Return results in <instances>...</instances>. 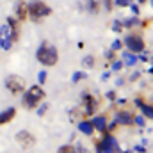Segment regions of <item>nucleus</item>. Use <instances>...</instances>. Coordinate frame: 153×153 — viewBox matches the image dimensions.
Masks as SVG:
<instances>
[{"mask_svg": "<svg viewBox=\"0 0 153 153\" xmlns=\"http://www.w3.org/2000/svg\"><path fill=\"white\" fill-rule=\"evenodd\" d=\"M45 98H46V93H45L43 85H30L22 94V107L25 111H34L41 105V102Z\"/></svg>", "mask_w": 153, "mask_h": 153, "instance_id": "nucleus-1", "label": "nucleus"}, {"mask_svg": "<svg viewBox=\"0 0 153 153\" xmlns=\"http://www.w3.org/2000/svg\"><path fill=\"white\" fill-rule=\"evenodd\" d=\"M36 59H38V62L41 66L52 68L59 62V50L53 45H50L48 41H43L39 45L38 52H36Z\"/></svg>", "mask_w": 153, "mask_h": 153, "instance_id": "nucleus-2", "label": "nucleus"}, {"mask_svg": "<svg viewBox=\"0 0 153 153\" xmlns=\"http://www.w3.org/2000/svg\"><path fill=\"white\" fill-rule=\"evenodd\" d=\"M27 13L32 22H41L43 18H48L52 14V7L43 0H30L27 2Z\"/></svg>", "mask_w": 153, "mask_h": 153, "instance_id": "nucleus-3", "label": "nucleus"}, {"mask_svg": "<svg viewBox=\"0 0 153 153\" xmlns=\"http://www.w3.org/2000/svg\"><path fill=\"white\" fill-rule=\"evenodd\" d=\"M5 87H7V91L13 96H20L27 89V82H25L23 76H20V75H9L5 78Z\"/></svg>", "mask_w": 153, "mask_h": 153, "instance_id": "nucleus-4", "label": "nucleus"}, {"mask_svg": "<svg viewBox=\"0 0 153 153\" xmlns=\"http://www.w3.org/2000/svg\"><path fill=\"white\" fill-rule=\"evenodd\" d=\"M123 46H126L130 53H143V52H144V48H146V43H144L143 36H139V34H134V32H132V34H128V36L125 38Z\"/></svg>", "mask_w": 153, "mask_h": 153, "instance_id": "nucleus-5", "label": "nucleus"}, {"mask_svg": "<svg viewBox=\"0 0 153 153\" xmlns=\"http://www.w3.org/2000/svg\"><path fill=\"white\" fill-rule=\"evenodd\" d=\"M14 139H16V143H18L23 150H30V148H34L36 143H38L36 135H34L32 132H29V130H20V132H16Z\"/></svg>", "mask_w": 153, "mask_h": 153, "instance_id": "nucleus-6", "label": "nucleus"}, {"mask_svg": "<svg viewBox=\"0 0 153 153\" xmlns=\"http://www.w3.org/2000/svg\"><path fill=\"white\" fill-rule=\"evenodd\" d=\"M82 109H84V112L87 117H91V116L96 112V109H98V100H96V96L94 94H91V93H84L82 94V105H80Z\"/></svg>", "mask_w": 153, "mask_h": 153, "instance_id": "nucleus-7", "label": "nucleus"}, {"mask_svg": "<svg viewBox=\"0 0 153 153\" xmlns=\"http://www.w3.org/2000/svg\"><path fill=\"white\" fill-rule=\"evenodd\" d=\"M5 25H7V29H9V34H11L13 43H18V41H20V36H22V23H20L14 16H7V18H5Z\"/></svg>", "mask_w": 153, "mask_h": 153, "instance_id": "nucleus-8", "label": "nucleus"}, {"mask_svg": "<svg viewBox=\"0 0 153 153\" xmlns=\"http://www.w3.org/2000/svg\"><path fill=\"white\" fill-rule=\"evenodd\" d=\"M20 23H23V22H27V18H29V13H27V2L25 0H18L16 4H14V14H13Z\"/></svg>", "mask_w": 153, "mask_h": 153, "instance_id": "nucleus-9", "label": "nucleus"}, {"mask_svg": "<svg viewBox=\"0 0 153 153\" xmlns=\"http://www.w3.org/2000/svg\"><path fill=\"white\" fill-rule=\"evenodd\" d=\"M13 45H14V43H13V39H11V34H9L7 25H2V27H0V48H2V50H11Z\"/></svg>", "mask_w": 153, "mask_h": 153, "instance_id": "nucleus-10", "label": "nucleus"}, {"mask_svg": "<svg viewBox=\"0 0 153 153\" xmlns=\"http://www.w3.org/2000/svg\"><path fill=\"white\" fill-rule=\"evenodd\" d=\"M134 117H135V116L132 114V112H128V111H119V112H117V119H116V123H117V125L130 126V125H134Z\"/></svg>", "mask_w": 153, "mask_h": 153, "instance_id": "nucleus-11", "label": "nucleus"}, {"mask_svg": "<svg viewBox=\"0 0 153 153\" xmlns=\"http://www.w3.org/2000/svg\"><path fill=\"white\" fill-rule=\"evenodd\" d=\"M14 117H16V109H14V107H7L5 111L0 112V126L9 125Z\"/></svg>", "mask_w": 153, "mask_h": 153, "instance_id": "nucleus-12", "label": "nucleus"}, {"mask_svg": "<svg viewBox=\"0 0 153 153\" xmlns=\"http://www.w3.org/2000/svg\"><path fill=\"white\" fill-rule=\"evenodd\" d=\"M91 123H93L94 130H98V132H102V134H109L105 116H96V117H93V119H91Z\"/></svg>", "mask_w": 153, "mask_h": 153, "instance_id": "nucleus-13", "label": "nucleus"}, {"mask_svg": "<svg viewBox=\"0 0 153 153\" xmlns=\"http://www.w3.org/2000/svg\"><path fill=\"white\" fill-rule=\"evenodd\" d=\"M82 119H87V116H85L84 109H82L80 105H76V107H73V109L70 111V121H71V123H80Z\"/></svg>", "mask_w": 153, "mask_h": 153, "instance_id": "nucleus-14", "label": "nucleus"}, {"mask_svg": "<svg viewBox=\"0 0 153 153\" xmlns=\"http://www.w3.org/2000/svg\"><path fill=\"white\" fill-rule=\"evenodd\" d=\"M76 126H78V130H80L82 134H85V135H93V134H94V126H93L91 119H82L80 123H76Z\"/></svg>", "mask_w": 153, "mask_h": 153, "instance_id": "nucleus-15", "label": "nucleus"}, {"mask_svg": "<svg viewBox=\"0 0 153 153\" xmlns=\"http://www.w3.org/2000/svg\"><path fill=\"white\" fill-rule=\"evenodd\" d=\"M87 11L91 14H98L102 11V0H87Z\"/></svg>", "mask_w": 153, "mask_h": 153, "instance_id": "nucleus-16", "label": "nucleus"}, {"mask_svg": "<svg viewBox=\"0 0 153 153\" xmlns=\"http://www.w3.org/2000/svg\"><path fill=\"white\" fill-rule=\"evenodd\" d=\"M141 112H143V117L153 119V103H143L141 105Z\"/></svg>", "mask_w": 153, "mask_h": 153, "instance_id": "nucleus-17", "label": "nucleus"}, {"mask_svg": "<svg viewBox=\"0 0 153 153\" xmlns=\"http://www.w3.org/2000/svg\"><path fill=\"white\" fill-rule=\"evenodd\" d=\"M82 64H84L85 68H91V70H93V68L96 66V59H94V55H87V57H84V59H82Z\"/></svg>", "mask_w": 153, "mask_h": 153, "instance_id": "nucleus-18", "label": "nucleus"}, {"mask_svg": "<svg viewBox=\"0 0 153 153\" xmlns=\"http://www.w3.org/2000/svg\"><path fill=\"white\" fill-rule=\"evenodd\" d=\"M137 62V55L135 53H125V59H123V64H128V66H134Z\"/></svg>", "mask_w": 153, "mask_h": 153, "instance_id": "nucleus-19", "label": "nucleus"}, {"mask_svg": "<svg viewBox=\"0 0 153 153\" xmlns=\"http://www.w3.org/2000/svg\"><path fill=\"white\" fill-rule=\"evenodd\" d=\"M135 25H139V18H137V16L128 18V20L123 22V27H126V29H132V27H135Z\"/></svg>", "mask_w": 153, "mask_h": 153, "instance_id": "nucleus-20", "label": "nucleus"}, {"mask_svg": "<svg viewBox=\"0 0 153 153\" xmlns=\"http://www.w3.org/2000/svg\"><path fill=\"white\" fill-rule=\"evenodd\" d=\"M57 153H78V152L75 150L73 144H62V146L57 150Z\"/></svg>", "mask_w": 153, "mask_h": 153, "instance_id": "nucleus-21", "label": "nucleus"}, {"mask_svg": "<svg viewBox=\"0 0 153 153\" xmlns=\"http://www.w3.org/2000/svg\"><path fill=\"white\" fill-rule=\"evenodd\" d=\"M102 7H105V11H112L114 9V0H102Z\"/></svg>", "mask_w": 153, "mask_h": 153, "instance_id": "nucleus-22", "label": "nucleus"}, {"mask_svg": "<svg viewBox=\"0 0 153 153\" xmlns=\"http://www.w3.org/2000/svg\"><path fill=\"white\" fill-rule=\"evenodd\" d=\"M125 27H123V22H119V20H116L114 23H112V30L114 32H121Z\"/></svg>", "mask_w": 153, "mask_h": 153, "instance_id": "nucleus-23", "label": "nucleus"}, {"mask_svg": "<svg viewBox=\"0 0 153 153\" xmlns=\"http://www.w3.org/2000/svg\"><path fill=\"white\" fill-rule=\"evenodd\" d=\"M114 5H119V7H130V5H132V0H116Z\"/></svg>", "mask_w": 153, "mask_h": 153, "instance_id": "nucleus-24", "label": "nucleus"}, {"mask_svg": "<svg viewBox=\"0 0 153 153\" xmlns=\"http://www.w3.org/2000/svg\"><path fill=\"white\" fill-rule=\"evenodd\" d=\"M105 59H107L109 62H114V61H116V52H114V50H109V52H105Z\"/></svg>", "mask_w": 153, "mask_h": 153, "instance_id": "nucleus-25", "label": "nucleus"}, {"mask_svg": "<svg viewBox=\"0 0 153 153\" xmlns=\"http://www.w3.org/2000/svg\"><path fill=\"white\" fill-rule=\"evenodd\" d=\"M123 48V41H119V39H116L114 43H112V48L111 50H114V52H119Z\"/></svg>", "mask_w": 153, "mask_h": 153, "instance_id": "nucleus-26", "label": "nucleus"}, {"mask_svg": "<svg viewBox=\"0 0 153 153\" xmlns=\"http://www.w3.org/2000/svg\"><path fill=\"white\" fill-rule=\"evenodd\" d=\"M84 78H85V73H82V71H75L73 73V82H80Z\"/></svg>", "mask_w": 153, "mask_h": 153, "instance_id": "nucleus-27", "label": "nucleus"}, {"mask_svg": "<svg viewBox=\"0 0 153 153\" xmlns=\"http://www.w3.org/2000/svg\"><path fill=\"white\" fill-rule=\"evenodd\" d=\"M123 66H125V64H123V61H117V59H116L114 62H112V68H114L116 71H119V70H121Z\"/></svg>", "mask_w": 153, "mask_h": 153, "instance_id": "nucleus-28", "label": "nucleus"}, {"mask_svg": "<svg viewBox=\"0 0 153 153\" xmlns=\"http://www.w3.org/2000/svg\"><path fill=\"white\" fill-rule=\"evenodd\" d=\"M38 80H39V84H45V80H46V71H41L38 75Z\"/></svg>", "mask_w": 153, "mask_h": 153, "instance_id": "nucleus-29", "label": "nucleus"}, {"mask_svg": "<svg viewBox=\"0 0 153 153\" xmlns=\"http://www.w3.org/2000/svg\"><path fill=\"white\" fill-rule=\"evenodd\" d=\"M130 9H132V13H134L135 16L139 14V7H137V5H134V4H132V5H130Z\"/></svg>", "mask_w": 153, "mask_h": 153, "instance_id": "nucleus-30", "label": "nucleus"}, {"mask_svg": "<svg viewBox=\"0 0 153 153\" xmlns=\"http://www.w3.org/2000/svg\"><path fill=\"white\" fill-rule=\"evenodd\" d=\"M107 98H109V100H116V93H114V91L107 93Z\"/></svg>", "mask_w": 153, "mask_h": 153, "instance_id": "nucleus-31", "label": "nucleus"}, {"mask_svg": "<svg viewBox=\"0 0 153 153\" xmlns=\"http://www.w3.org/2000/svg\"><path fill=\"white\" fill-rule=\"evenodd\" d=\"M143 103H144V102H143V100H141V98H137V100H135V105H137V107H139V109H141V105H143Z\"/></svg>", "mask_w": 153, "mask_h": 153, "instance_id": "nucleus-32", "label": "nucleus"}, {"mask_svg": "<svg viewBox=\"0 0 153 153\" xmlns=\"http://www.w3.org/2000/svg\"><path fill=\"white\" fill-rule=\"evenodd\" d=\"M139 78V73H134V75H130V80H137Z\"/></svg>", "mask_w": 153, "mask_h": 153, "instance_id": "nucleus-33", "label": "nucleus"}, {"mask_svg": "<svg viewBox=\"0 0 153 153\" xmlns=\"http://www.w3.org/2000/svg\"><path fill=\"white\" fill-rule=\"evenodd\" d=\"M137 2H139V4H146L148 0H137Z\"/></svg>", "mask_w": 153, "mask_h": 153, "instance_id": "nucleus-34", "label": "nucleus"}, {"mask_svg": "<svg viewBox=\"0 0 153 153\" xmlns=\"http://www.w3.org/2000/svg\"><path fill=\"white\" fill-rule=\"evenodd\" d=\"M152 5H153V0H152Z\"/></svg>", "mask_w": 153, "mask_h": 153, "instance_id": "nucleus-35", "label": "nucleus"}]
</instances>
